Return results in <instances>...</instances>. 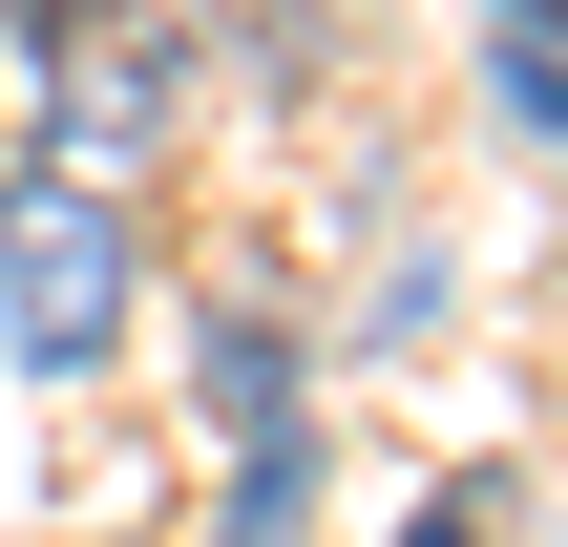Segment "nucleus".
<instances>
[{"instance_id": "4", "label": "nucleus", "mask_w": 568, "mask_h": 547, "mask_svg": "<svg viewBox=\"0 0 568 547\" xmlns=\"http://www.w3.org/2000/svg\"><path fill=\"white\" fill-rule=\"evenodd\" d=\"M211 401H232V443L295 422V337H274V316H211Z\"/></svg>"}, {"instance_id": "3", "label": "nucleus", "mask_w": 568, "mask_h": 547, "mask_svg": "<svg viewBox=\"0 0 568 547\" xmlns=\"http://www.w3.org/2000/svg\"><path fill=\"white\" fill-rule=\"evenodd\" d=\"M211 547H316V443L295 422H253V464H232V527Z\"/></svg>"}, {"instance_id": "8", "label": "nucleus", "mask_w": 568, "mask_h": 547, "mask_svg": "<svg viewBox=\"0 0 568 547\" xmlns=\"http://www.w3.org/2000/svg\"><path fill=\"white\" fill-rule=\"evenodd\" d=\"M485 21H506V42H548V21H568V0H485Z\"/></svg>"}, {"instance_id": "2", "label": "nucleus", "mask_w": 568, "mask_h": 547, "mask_svg": "<svg viewBox=\"0 0 568 547\" xmlns=\"http://www.w3.org/2000/svg\"><path fill=\"white\" fill-rule=\"evenodd\" d=\"M169 105H190V63H169V21H84V42H42V169H84V190H126V169L169 148Z\"/></svg>"}, {"instance_id": "6", "label": "nucleus", "mask_w": 568, "mask_h": 547, "mask_svg": "<svg viewBox=\"0 0 568 547\" xmlns=\"http://www.w3.org/2000/svg\"><path fill=\"white\" fill-rule=\"evenodd\" d=\"M506 126H548V148H568V42H506Z\"/></svg>"}, {"instance_id": "7", "label": "nucleus", "mask_w": 568, "mask_h": 547, "mask_svg": "<svg viewBox=\"0 0 568 547\" xmlns=\"http://www.w3.org/2000/svg\"><path fill=\"white\" fill-rule=\"evenodd\" d=\"M400 547H506V527H485V485H443V506H422Z\"/></svg>"}, {"instance_id": "1", "label": "nucleus", "mask_w": 568, "mask_h": 547, "mask_svg": "<svg viewBox=\"0 0 568 547\" xmlns=\"http://www.w3.org/2000/svg\"><path fill=\"white\" fill-rule=\"evenodd\" d=\"M126 316H148L126 190H84V169H21V190H0V337H21L42 379H84V358H105Z\"/></svg>"}, {"instance_id": "5", "label": "nucleus", "mask_w": 568, "mask_h": 547, "mask_svg": "<svg viewBox=\"0 0 568 547\" xmlns=\"http://www.w3.org/2000/svg\"><path fill=\"white\" fill-rule=\"evenodd\" d=\"M211 42H253V63H316V0H211Z\"/></svg>"}]
</instances>
